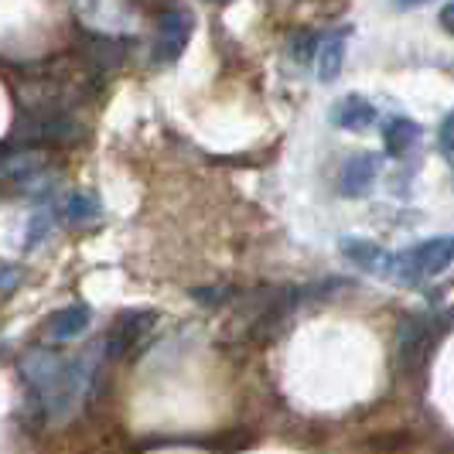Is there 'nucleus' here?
Segmentation results:
<instances>
[{
    "label": "nucleus",
    "mask_w": 454,
    "mask_h": 454,
    "mask_svg": "<svg viewBox=\"0 0 454 454\" xmlns=\"http://www.w3.org/2000/svg\"><path fill=\"white\" fill-rule=\"evenodd\" d=\"M14 137L24 147H59L79 137V123L62 110H24L14 123Z\"/></svg>",
    "instance_id": "1"
},
{
    "label": "nucleus",
    "mask_w": 454,
    "mask_h": 454,
    "mask_svg": "<svg viewBox=\"0 0 454 454\" xmlns=\"http://www.w3.org/2000/svg\"><path fill=\"white\" fill-rule=\"evenodd\" d=\"M188 38H192V14L182 11V7L164 11L158 21V31H154V62L158 66L178 62L184 45H188Z\"/></svg>",
    "instance_id": "2"
},
{
    "label": "nucleus",
    "mask_w": 454,
    "mask_h": 454,
    "mask_svg": "<svg viewBox=\"0 0 454 454\" xmlns=\"http://www.w3.org/2000/svg\"><path fill=\"white\" fill-rule=\"evenodd\" d=\"M434 345V332H431V318L424 315H407L396 325V359L400 365H417Z\"/></svg>",
    "instance_id": "3"
},
{
    "label": "nucleus",
    "mask_w": 454,
    "mask_h": 454,
    "mask_svg": "<svg viewBox=\"0 0 454 454\" xmlns=\"http://www.w3.org/2000/svg\"><path fill=\"white\" fill-rule=\"evenodd\" d=\"M339 250H341V256L352 260L359 270L372 273V277H383V280H393V253H387L383 247H376L372 239L345 236L339 243Z\"/></svg>",
    "instance_id": "4"
},
{
    "label": "nucleus",
    "mask_w": 454,
    "mask_h": 454,
    "mask_svg": "<svg viewBox=\"0 0 454 454\" xmlns=\"http://www.w3.org/2000/svg\"><path fill=\"white\" fill-rule=\"evenodd\" d=\"M151 318H154L151 311H130V315H120L116 325L110 328L106 341H103V356H106V359H120L127 348H134L137 341H140V335L147 332Z\"/></svg>",
    "instance_id": "5"
},
{
    "label": "nucleus",
    "mask_w": 454,
    "mask_h": 454,
    "mask_svg": "<svg viewBox=\"0 0 454 454\" xmlns=\"http://www.w3.org/2000/svg\"><path fill=\"white\" fill-rule=\"evenodd\" d=\"M376 171H380V158L376 154H356V158L345 160L341 168V195L348 199H363L365 192L376 182Z\"/></svg>",
    "instance_id": "6"
},
{
    "label": "nucleus",
    "mask_w": 454,
    "mask_h": 454,
    "mask_svg": "<svg viewBox=\"0 0 454 454\" xmlns=\"http://www.w3.org/2000/svg\"><path fill=\"white\" fill-rule=\"evenodd\" d=\"M345 45H348V31H345V27L318 38V48H315V68H318L321 82H335V79H339L341 62H345Z\"/></svg>",
    "instance_id": "7"
},
{
    "label": "nucleus",
    "mask_w": 454,
    "mask_h": 454,
    "mask_svg": "<svg viewBox=\"0 0 454 454\" xmlns=\"http://www.w3.org/2000/svg\"><path fill=\"white\" fill-rule=\"evenodd\" d=\"M90 325H92V311L86 304H68V308L55 311V315L48 318V339L72 341V339H79Z\"/></svg>",
    "instance_id": "8"
},
{
    "label": "nucleus",
    "mask_w": 454,
    "mask_h": 454,
    "mask_svg": "<svg viewBox=\"0 0 454 454\" xmlns=\"http://www.w3.org/2000/svg\"><path fill=\"white\" fill-rule=\"evenodd\" d=\"M376 106L365 103L363 96H345L332 106V123L341 127V130H365L376 123Z\"/></svg>",
    "instance_id": "9"
},
{
    "label": "nucleus",
    "mask_w": 454,
    "mask_h": 454,
    "mask_svg": "<svg viewBox=\"0 0 454 454\" xmlns=\"http://www.w3.org/2000/svg\"><path fill=\"white\" fill-rule=\"evenodd\" d=\"M383 144H387V151L393 158H403L420 144V127L410 116H393L387 123V130H383Z\"/></svg>",
    "instance_id": "10"
},
{
    "label": "nucleus",
    "mask_w": 454,
    "mask_h": 454,
    "mask_svg": "<svg viewBox=\"0 0 454 454\" xmlns=\"http://www.w3.org/2000/svg\"><path fill=\"white\" fill-rule=\"evenodd\" d=\"M99 215H103V205L90 192H72L62 202V219H66L68 226H90Z\"/></svg>",
    "instance_id": "11"
},
{
    "label": "nucleus",
    "mask_w": 454,
    "mask_h": 454,
    "mask_svg": "<svg viewBox=\"0 0 454 454\" xmlns=\"http://www.w3.org/2000/svg\"><path fill=\"white\" fill-rule=\"evenodd\" d=\"M86 55H90L92 66L106 72V68L120 66V59H123V48H120V42L106 38V35H92V38H90V48H86Z\"/></svg>",
    "instance_id": "12"
},
{
    "label": "nucleus",
    "mask_w": 454,
    "mask_h": 454,
    "mask_svg": "<svg viewBox=\"0 0 454 454\" xmlns=\"http://www.w3.org/2000/svg\"><path fill=\"white\" fill-rule=\"evenodd\" d=\"M48 232H51V212H48V208H38V212L31 215V226H27V243L38 247L42 239H48Z\"/></svg>",
    "instance_id": "13"
},
{
    "label": "nucleus",
    "mask_w": 454,
    "mask_h": 454,
    "mask_svg": "<svg viewBox=\"0 0 454 454\" xmlns=\"http://www.w3.org/2000/svg\"><path fill=\"white\" fill-rule=\"evenodd\" d=\"M318 38L321 35H315V31H301L297 38H291V55L301 59V62H304V59H311V55H315V48H318Z\"/></svg>",
    "instance_id": "14"
},
{
    "label": "nucleus",
    "mask_w": 454,
    "mask_h": 454,
    "mask_svg": "<svg viewBox=\"0 0 454 454\" xmlns=\"http://www.w3.org/2000/svg\"><path fill=\"white\" fill-rule=\"evenodd\" d=\"M232 291L229 287H195L192 291V301H199V304H208V308H219V304H226Z\"/></svg>",
    "instance_id": "15"
},
{
    "label": "nucleus",
    "mask_w": 454,
    "mask_h": 454,
    "mask_svg": "<svg viewBox=\"0 0 454 454\" xmlns=\"http://www.w3.org/2000/svg\"><path fill=\"white\" fill-rule=\"evenodd\" d=\"M437 147H441V158L451 160V116H444L437 127Z\"/></svg>",
    "instance_id": "16"
},
{
    "label": "nucleus",
    "mask_w": 454,
    "mask_h": 454,
    "mask_svg": "<svg viewBox=\"0 0 454 454\" xmlns=\"http://www.w3.org/2000/svg\"><path fill=\"white\" fill-rule=\"evenodd\" d=\"M14 284H18V270L7 267V263H0V291H7V287H14Z\"/></svg>",
    "instance_id": "17"
},
{
    "label": "nucleus",
    "mask_w": 454,
    "mask_h": 454,
    "mask_svg": "<svg viewBox=\"0 0 454 454\" xmlns=\"http://www.w3.org/2000/svg\"><path fill=\"white\" fill-rule=\"evenodd\" d=\"M396 7H403V11H410V7H424V4H431V0H393Z\"/></svg>",
    "instance_id": "18"
},
{
    "label": "nucleus",
    "mask_w": 454,
    "mask_h": 454,
    "mask_svg": "<svg viewBox=\"0 0 454 454\" xmlns=\"http://www.w3.org/2000/svg\"><path fill=\"white\" fill-rule=\"evenodd\" d=\"M441 24H444V31H451V7H444V14H441Z\"/></svg>",
    "instance_id": "19"
},
{
    "label": "nucleus",
    "mask_w": 454,
    "mask_h": 454,
    "mask_svg": "<svg viewBox=\"0 0 454 454\" xmlns=\"http://www.w3.org/2000/svg\"><path fill=\"white\" fill-rule=\"evenodd\" d=\"M215 4H229V0H215Z\"/></svg>",
    "instance_id": "20"
}]
</instances>
